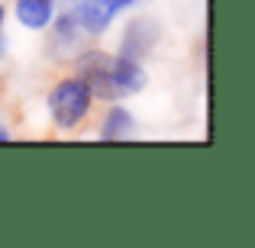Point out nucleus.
<instances>
[{
    "mask_svg": "<svg viewBox=\"0 0 255 248\" xmlns=\"http://www.w3.org/2000/svg\"><path fill=\"white\" fill-rule=\"evenodd\" d=\"M16 19L26 29H45L55 19V3L52 0H16Z\"/></svg>",
    "mask_w": 255,
    "mask_h": 248,
    "instance_id": "39448f33",
    "label": "nucleus"
},
{
    "mask_svg": "<svg viewBox=\"0 0 255 248\" xmlns=\"http://www.w3.org/2000/svg\"><path fill=\"white\" fill-rule=\"evenodd\" d=\"M6 55V45H3V36H0V58Z\"/></svg>",
    "mask_w": 255,
    "mask_h": 248,
    "instance_id": "6e6552de",
    "label": "nucleus"
},
{
    "mask_svg": "<svg viewBox=\"0 0 255 248\" xmlns=\"http://www.w3.org/2000/svg\"><path fill=\"white\" fill-rule=\"evenodd\" d=\"M0 26H3V6H0Z\"/></svg>",
    "mask_w": 255,
    "mask_h": 248,
    "instance_id": "1a4fd4ad",
    "label": "nucleus"
},
{
    "mask_svg": "<svg viewBox=\"0 0 255 248\" xmlns=\"http://www.w3.org/2000/svg\"><path fill=\"white\" fill-rule=\"evenodd\" d=\"M132 129V116H129V110H123V106H113L110 113H107V119H104V126H100V139H123L126 132Z\"/></svg>",
    "mask_w": 255,
    "mask_h": 248,
    "instance_id": "423d86ee",
    "label": "nucleus"
},
{
    "mask_svg": "<svg viewBox=\"0 0 255 248\" xmlns=\"http://www.w3.org/2000/svg\"><path fill=\"white\" fill-rule=\"evenodd\" d=\"M91 87H87L81 78H65L52 87L49 93V113H52V123L58 129H75V126L84 123V116L91 113Z\"/></svg>",
    "mask_w": 255,
    "mask_h": 248,
    "instance_id": "f03ea898",
    "label": "nucleus"
},
{
    "mask_svg": "<svg viewBox=\"0 0 255 248\" xmlns=\"http://www.w3.org/2000/svg\"><path fill=\"white\" fill-rule=\"evenodd\" d=\"M142 0H71V16L78 19V26L87 36H100L110 29V23L120 13L139 6Z\"/></svg>",
    "mask_w": 255,
    "mask_h": 248,
    "instance_id": "7ed1b4c3",
    "label": "nucleus"
},
{
    "mask_svg": "<svg viewBox=\"0 0 255 248\" xmlns=\"http://www.w3.org/2000/svg\"><path fill=\"white\" fill-rule=\"evenodd\" d=\"M78 78L100 100L132 97L145 87V71L139 68V62H132L126 55H107V52L78 55Z\"/></svg>",
    "mask_w": 255,
    "mask_h": 248,
    "instance_id": "f257e3e1",
    "label": "nucleus"
},
{
    "mask_svg": "<svg viewBox=\"0 0 255 248\" xmlns=\"http://www.w3.org/2000/svg\"><path fill=\"white\" fill-rule=\"evenodd\" d=\"M6 139H10V132H6L3 126H0V142H6Z\"/></svg>",
    "mask_w": 255,
    "mask_h": 248,
    "instance_id": "0eeeda50",
    "label": "nucleus"
},
{
    "mask_svg": "<svg viewBox=\"0 0 255 248\" xmlns=\"http://www.w3.org/2000/svg\"><path fill=\"white\" fill-rule=\"evenodd\" d=\"M155 36H158V29H155L152 19H132V23L126 26V32H123V52H120V55L139 62L142 55H149V52H152Z\"/></svg>",
    "mask_w": 255,
    "mask_h": 248,
    "instance_id": "20e7f679",
    "label": "nucleus"
}]
</instances>
